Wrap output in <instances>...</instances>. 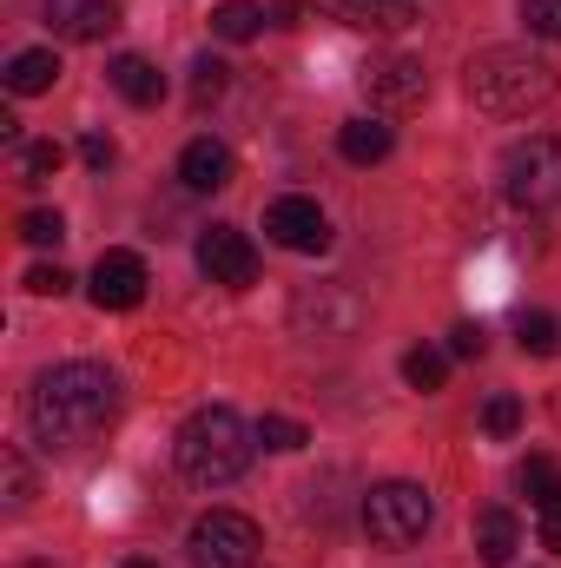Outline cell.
<instances>
[{
  "instance_id": "obj_1",
  "label": "cell",
  "mask_w": 561,
  "mask_h": 568,
  "mask_svg": "<svg viewBox=\"0 0 561 568\" xmlns=\"http://www.w3.org/2000/svg\"><path fill=\"white\" fill-rule=\"evenodd\" d=\"M120 417V377L106 364H53L27 390V429L40 449H86Z\"/></svg>"
},
{
  "instance_id": "obj_2",
  "label": "cell",
  "mask_w": 561,
  "mask_h": 568,
  "mask_svg": "<svg viewBox=\"0 0 561 568\" xmlns=\"http://www.w3.org/2000/svg\"><path fill=\"white\" fill-rule=\"evenodd\" d=\"M462 87L482 113L496 120H522V113H542L549 100L561 93L555 60L529 53V47H482L469 67H462Z\"/></svg>"
},
{
  "instance_id": "obj_3",
  "label": "cell",
  "mask_w": 561,
  "mask_h": 568,
  "mask_svg": "<svg viewBox=\"0 0 561 568\" xmlns=\"http://www.w3.org/2000/svg\"><path fill=\"white\" fill-rule=\"evenodd\" d=\"M252 443H258V429H245L238 410L205 404V410H192V417H185L178 443H172V456H178V476H185V483H198V489H225V483H238V476H245Z\"/></svg>"
},
{
  "instance_id": "obj_4",
  "label": "cell",
  "mask_w": 561,
  "mask_h": 568,
  "mask_svg": "<svg viewBox=\"0 0 561 568\" xmlns=\"http://www.w3.org/2000/svg\"><path fill=\"white\" fill-rule=\"evenodd\" d=\"M502 199L516 212H549L561 205V140L555 133H529L502 152Z\"/></svg>"
},
{
  "instance_id": "obj_5",
  "label": "cell",
  "mask_w": 561,
  "mask_h": 568,
  "mask_svg": "<svg viewBox=\"0 0 561 568\" xmlns=\"http://www.w3.org/2000/svg\"><path fill=\"white\" fill-rule=\"evenodd\" d=\"M429 489L422 483H377L370 496H364V529H370V542H384V549H410L422 542V529H429Z\"/></svg>"
},
{
  "instance_id": "obj_6",
  "label": "cell",
  "mask_w": 561,
  "mask_h": 568,
  "mask_svg": "<svg viewBox=\"0 0 561 568\" xmlns=\"http://www.w3.org/2000/svg\"><path fill=\"white\" fill-rule=\"evenodd\" d=\"M185 549H192V562L198 568H252L258 562V549H265V536H258L252 516H238V509H212V516L192 523Z\"/></svg>"
},
{
  "instance_id": "obj_7",
  "label": "cell",
  "mask_w": 561,
  "mask_h": 568,
  "mask_svg": "<svg viewBox=\"0 0 561 568\" xmlns=\"http://www.w3.org/2000/svg\"><path fill=\"white\" fill-rule=\"evenodd\" d=\"M290 324L304 337H350L364 324V297L350 284H304L290 297Z\"/></svg>"
},
{
  "instance_id": "obj_8",
  "label": "cell",
  "mask_w": 561,
  "mask_h": 568,
  "mask_svg": "<svg viewBox=\"0 0 561 568\" xmlns=\"http://www.w3.org/2000/svg\"><path fill=\"white\" fill-rule=\"evenodd\" d=\"M364 93H370V106H384V113H417L422 100H429V73H422L417 53H377V60L364 67Z\"/></svg>"
},
{
  "instance_id": "obj_9",
  "label": "cell",
  "mask_w": 561,
  "mask_h": 568,
  "mask_svg": "<svg viewBox=\"0 0 561 568\" xmlns=\"http://www.w3.org/2000/svg\"><path fill=\"white\" fill-rule=\"evenodd\" d=\"M265 232H272V245L304 252V258L330 252V219H324V205H317V199H304V192H284V199L265 205Z\"/></svg>"
},
{
  "instance_id": "obj_10",
  "label": "cell",
  "mask_w": 561,
  "mask_h": 568,
  "mask_svg": "<svg viewBox=\"0 0 561 568\" xmlns=\"http://www.w3.org/2000/svg\"><path fill=\"white\" fill-rule=\"evenodd\" d=\"M198 272L212 284H225V291H245L258 278V252L238 225H212V232H198Z\"/></svg>"
},
{
  "instance_id": "obj_11",
  "label": "cell",
  "mask_w": 561,
  "mask_h": 568,
  "mask_svg": "<svg viewBox=\"0 0 561 568\" xmlns=\"http://www.w3.org/2000/svg\"><path fill=\"white\" fill-rule=\"evenodd\" d=\"M145 258L140 252H100V265H93V304L100 311H133V304H145Z\"/></svg>"
},
{
  "instance_id": "obj_12",
  "label": "cell",
  "mask_w": 561,
  "mask_h": 568,
  "mask_svg": "<svg viewBox=\"0 0 561 568\" xmlns=\"http://www.w3.org/2000/svg\"><path fill=\"white\" fill-rule=\"evenodd\" d=\"M47 27L60 40H106L120 27V0H47Z\"/></svg>"
},
{
  "instance_id": "obj_13",
  "label": "cell",
  "mask_w": 561,
  "mask_h": 568,
  "mask_svg": "<svg viewBox=\"0 0 561 568\" xmlns=\"http://www.w3.org/2000/svg\"><path fill=\"white\" fill-rule=\"evenodd\" d=\"M178 179H185V192H225L232 185V152L218 140H192L178 152Z\"/></svg>"
},
{
  "instance_id": "obj_14",
  "label": "cell",
  "mask_w": 561,
  "mask_h": 568,
  "mask_svg": "<svg viewBox=\"0 0 561 568\" xmlns=\"http://www.w3.org/2000/svg\"><path fill=\"white\" fill-rule=\"evenodd\" d=\"M106 80H113V93L133 100V106H159V100H165V73H159L145 53H120V60L106 67Z\"/></svg>"
},
{
  "instance_id": "obj_15",
  "label": "cell",
  "mask_w": 561,
  "mask_h": 568,
  "mask_svg": "<svg viewBox=\"0 0 561 568\" xmlns=\"http://www.w3.org/2000/svg\"><path fill=\"white\" fill-rule=\"evenodd\" d=\"M53 80H60V53H53V47H27V53L7 60V93H13V100L53 93Z\"/></svg>"
},
{
  "instance_id": "obj_16",
  "label": "cell",
  "mask_w": 561,
  "mask_h": 568,
  "mask_svg": "<svg viewBox=\"0 0 561 568\" xmlns=\"http://www.w3.org/2000/svg\"><path fill=\"white\" fill-rule=\"evenodd\" d=\"M390 145H397V133H390L384 120H344V126H337V152H344L350 165H384Z\"/></svg>"
},
{
  "instance_id": "obj_17",
  "label": "cell",
  "mask_w": 561,
  "mask_h": 568,
  "mask_svg": "<svg viewBox=\"0 0 561 568\" xmlns=\"http://www.w3.org/2000/svg\"><path fill=\"white\" fill-rule=\"evenodd\" d=\"M212 33L232 40V47H245V40L265 33V7H258V0H218V7H212Z\"/></svg>"
},
{
  "instance_id": "obj_18",
  "label": "cell",
  "mask_w": 561,
  "mask_h": 568,
  "mask_svg": "<svg viewBox=\"0 0 561 568\" xmlns=\"http://www.w3.org/2000/svg\"><path fill=\"white\" fill-rule=\"evenodd\" d=\"M324 7L337 20H350V27H404L417 0H324Z\"/></svg>"
},
{
  "instance_id": "obj_19",
  "label": "cell",
  "mask_w": 561,
  "mask_h": 568,
  "mask_svg": "<svg viewBox=\"0 0 561 568\" xmlns=\"http://www.w3.org/2000/svg\"><path fill=\"white\" fill-rule=\"evenodd\" d=\"M476 549H482L489 568H502L516 556V516H509V509H482V516H476Z\"/></svg>"
},
{
  "instance_id": "obj_20",
  "label": "cell",
  "mask_w": 561,
  "mask_h": 568,
  "mask_svg": "<svg viewBox=\"0 0 561 568\" xmlns=\"http://www.w3.org/2000/svg\"><path fill=\"white\" fill-rule=\"evenodd\" d=\"M404 377H410V390H442V384H449V351L417 344V351L404 357Z\"/></svg>"
},
{
  "instance_id": "obj_21",
  "label": "cell",
  "mask_w": 561,
  "mask_h": 568,
  "mask_svg": "<svg viewBox=\"0 0 561 568\" xmlns=\"http://www.w3.org/2000/svg\"><path fill=\"white\" fill-rule=\"evenodd\" d=\"M60 159H67V152L53 140H27L20 145V185H47V179L60 172Z\"/></svg>"
},
{
  "instance_id": "obj_22",
  "label": "cell",
  "mask_w": 561,
  "mask_h": 568,
  "mask_svg": "<svg viewBox=\"0 0 561 568\" xmlns=\"http://www.w3.org/2000/svg\"><path fill=\"white\" fill-rule=\"evenodd\" d=\"M258 443L278 449V456H297V449L310 443V429L297 424V417H258Z\"/></svg>"
},
{
  "instance_id": "obj_23",
  "label": "cell",
  "mask_w": 561,
  "mask_h": 568,
  "mask_svg": "<svg viewBox=\"0 0 561 568\" xmlns=\"http://www.w3.org/2000/svg\"><path fill=\"white\" fill-rule=\"evenodd\" d=\"M522 351H529V357H555L561 351V324L549 311H529V317H522Z\"/></svg>"
},
{
  "instance_id": "obj_24",
  "label": "cell",
  "mask_w": 561,
  "mask_h": 568,
  "mask_svg": "<svg viewBox=\"0 0 561 568\" xmlns=\"http://www.w3.org/2000/svg\"><path fill=\"white\" fill-rule=\"evenodd\" d=\"M20 239H27L33 252H47V245L67 239V219H60V212H20Z\"/></svg>"
},
{
  "instance_id": "obj_25",
  "label": "cell",
  "mask_w": 561,
  "mask_h": 568,
  "mask_svg": "<svg viewBox=\"0 0 561 568\" xmlns=\"http://www.w3.org/2000/svg\"><path fill=\"white\" fill-rule=\"evenodd\" d=\"M482 429H489L496 443H509V436L522 429V397H509V390H502V397H489V410H482Z\"/></svg>"
},
{
  "instance_id": "obj_26",
  "label": "cell",
  "mask_w": 561,
  "mask_h": 568,
  "mask_svg": "<svg viewBox=\"0 0 561 568\" xmlns=\"http://www.w3.org/2000/svg\"><path fill=\"white\" fill-rule=\"evenodd\" d=\"M0 463H7V503H13V509H27V503H33V469H27V456H20V449H7Z\"/></svg>"
},
{
  "instance_id": "obj_27",
  "label": "cell",
  "mask_w": 561,
  "mask_h": 568,
  "mask_svg": "<svg viewBox=\"0 0 561 568\" xmlns=\"http://www.w3.org/2000/svg\"><path fill=\"white\" fill-rule=\"evenodd\" d=\"M522 20H529V33L561 47V0H522Z\"/></svg>"
},
{
  "instance_id": "obj_28",
  "label": "cell",
  "mask_w": 561,
  "mask_h": 568,
  "mask_svg": "<svg viewBox=\"0 0 561 568\" xmlns=\"http://www.w3.org/2000/svg\"><path fill=\"white\" fill-rule=\"evenodd\" d=\"M218 93H225V60L205 53V60L192 67V100H218Z\"/></svg>"
},
{
  "instance_id": "obj_29",
  "label": "cell",
  "mask_w": 561,
  "mask_h": 568,
  "mask_svg": "<svg viewBox=\"0 0 561 568\" xmlns=\"http://www.w3.org/2000/svg\"><path fill=\"white\" fill-rule=\"evenodd\" d=\"M20 284H27L33 297H60V291H73V278H67L60 265H33V272H27Z\"/></svg>"
},
{
  "instance_id": "obj_30",
  "label": "cell",
  "mask_w": 561,
  "mask_h": 568,
  "mask_svg": "<svg viewBox=\"0 0 561 568\" xmlns=\"http://www.w3.org/2000/svg\"><path fill=\"white\" fill-rule=\"evenodd\" d=\"M482 344H489L482 324H456V331H449V357H482Z\"/></svg>"
},
{
  "instance_id": "obj_31",
  "label": "cell",
  "mask_w": 561,
  "mask_h": 568,
  "mask_svg": "<svg viewBox=\"0 0 561 568\" xmlns=\"http://www.w3.org/2000/svg\"><path fill=\"white\" fill-rule=\"evenodd\" d=\"M80 159H86L93 172H106V165H113V140H106V133H86V140H80Z\"/></svg>"
},
{
  "instance_id": "obj_32",
  "label": "cell",
  "mask_w": 561,
  "mask_h": 568,
  "mask_svg": "<svg viewBox=\"0 0 561 568\" xmlns=\"http://www.w3.org/2000/svg\"><path fill=\"white\" fill-rule=\"evenodd\" d=\"M536 516H542V549L561 556V509H536Z\"/></svg>"
},
{
  "instance_id": "obj_33",
  "label": "cell",
  "mask_w": 561,
  "mask_h": 568,
  "mask_svg": "<svg viewBox=\"0 0 561 568\" xmlns=\"http://www.w3.org/2000/svg\"><path fill=\"white\" fill-rule=\"evenodd\" d=\"M536 509H561V476H549V483L536 489Z\"/></svg>"
},
{
  "instance_id": "obj_34",
  "label": "cell",
  "mask_w": 561,
  "mask_h": 568,
  "mask_svg": "<svg viewBox=\"0 0 561 568\" xmlns=\"http://www.w3.org/2000/svg\"><path fill=\"white\" fill-rule=\"evenodd\" d=\"M120 568H152V562H145V556H133V562H120Z\"/></svg>"
}]
</instances>
